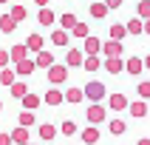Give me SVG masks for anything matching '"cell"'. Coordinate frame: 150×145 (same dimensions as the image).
I'll return each instance as SVG.
<instances>
[{
	"mask_svg": "<svg viewBox=\"0 0 150 145\" xmlns=\"http://www.w3.org/2000/svg\"><path fill=\"white\" fill-rule=\"evenodd\" d=\"M0 145H11V139H8V134H0Z\"/></svg>",
	"mask_w": 150,
	"mask_h": 145,
	"instance_id": "40",
	"label": "cell"
},
{
	"mask_svg": "<svg viewBox=\"0 0 150 145\" xmlns=\"http://www.w3.org/2000/svg\"><path fill=\"white\" fill-rule=\"evenodd\" d=\"M82 97H88L91 102H102V100H105V83H99V80H91V83L82 88Z\"/></svg>",
	"mask_w": 150,
	"mask_h": 145,
	"instance_id": "1",
	"label": "cell"
},
{
	"mask_svg": "<svg viewBox=\"0 0 150 145\" xmlns=\"http://www.w3.org/2000/svg\"><path fill=\"white\" fill-rule=\"evenodd\" d=\"M85 114H88V122H91V125H96V122H105V105H91Z\"/></svg>",
	"mask_w": 150,
	"mask_h": 145,
	"instance_id": "7",
	"label": "cell"
},
{
	"mask_svg": "<svg viewBox=\"0 0 150 145\" xmlns=\"http://www.w3.org/2000/svg\"><path fill=\"white\" fill-rule=\"evenodd\" d=\"M108 131L113 136H122L127 131V122H125V119H110V122H108Z\"/></svg>",
	"mask_w": 150,
	"mask_h": 145,
	"instance_id": "18",
	"label": "cell"
},
{
	"mask_svg": "<svg viewBox=\"0 0 150 145\" xmlns=\"http://www.w3.org/2000/svg\"><path fill=\"white\" fill-rule=\"evenodd\" d=\"M34 122H37V119H34L31 111H23V114H20V128H31Z\"/></svg>",
	"mask_w": 150,
	"mask_h": 145,
	"instance_id": "33",
	"label": "cell"
},
{
	"mask_svg": "<svg viewBox=\"0 0 150 145\" xmlns=\"http://www.w3.org/2000/svg\"><path fill=\"white\" fill-rule=\"evenodd\" d=\"M139 97H150V83H139Z\"/></svg>",
	"mask_w": 150,
	"mask_h": 145,
	"instance_id": "37",
	"label": "cell"
},
{
	"mask_svg": "<svg viewBox=\"0 0 150 145\" xmlns=\"http://www.w3.org/2000/svg\"><path fill=\"white\" fill-rule=\"evenodd\" d=\"M8 17H11L14 23H23V20H25V6H20V3H17V6H11Z\"/></svg>",
	"mask_w": 150,
	"mask_h": 145,
	"instance_id": "29",
	"label": "cell"
},
{
	"mask_svg": "<svg viewBox=\"0 0 150 145\" xmlns=\"http://www.w3.org/2000/svg\"><path fill=\"white\" fill-rule=\"evenodd\" d=\"M82 43H85V57H96L99 49H102V40H96V37H91V34H88Z\"/></svg>",
	"mask_w": 150,
	"mask_h": 145,
	"instance_id": "6",
	"label": "cell"
},
{
	"mask_svg": "<svg viewBox=\"0 0 150 145\" xmlns=\"http://www.w3.org/2000/svg\"><path fill=\"white\" fill-rule=\"evenodd\" d=\"M0 83L11 85V83H14V71H11V68H0Z\"/></svg>",
	"mask_w": 150,
	"mask_h": 145,
	"instance_id": "34",
	"label": "cell"
},
{
	"mask_svg": "<svg viewBox=\"0 0 150 145\" xmlns=\"http://www.w3.org/2000/svg\"><path fill=\"white\" fill-rule=\"evenodd\" d=\"M125 37H127V31H125V26H122V23H113V26H110V40L122 43Z\"/></svg>",
	"mask_w": 150,
	"mask_h": 145,
	"instance_id": "23",
	"label": "cell"
},
{
	"mask_svg": "<svg viewBox=\"0 0 150 145\" xmlns=\"http://www.w3.org/2000/svg\"><path fill=\"white\" fill-rule=\"evenodd\" d=\"M127 111H130V117L142 119L144 114H147V102L144 100H136V102H127Z\"/></svg>",
	"mask_w": 150,
	"mask_h": 145,
	"instance_id": "8",
	"label": "cell"
},
{
	"mask_svg": "<svg viewBox=\"0 0 150 145\" xmlns=\"http://www.w3.org/2000/svg\"><path fill=\"white\" fill-rule=\"evenodd\" d=\"M0 3H8V0H0Z\"/></svg>",
	"mask_w": 150,
	"mask_h": 145,
	"instance_id": "45",
	"label": "cell"
},
{
	"mask_svg": "<svg viewBox=\"0 0 150 145\" xmlns=\"http://www.w3.org/2000/svg\"><path fill=\"white\" fill-rule=\"evenodd\" d=\"M136 145H150V139H147V136H142V139H139Z\"/></svg>",
	"mask_w": 150,
	"mask_h": 145,
	"instance_id": "42",
	"label": "cell"
},
{
	"mask_svg": "<svg viewBox=\"0 0 150 145\" xmlns=\"http://www.w3.org/2000/svg\"><path fill=\"white\" fill-rule=\"evenodd\" d=\"M82 68H85V71H99L102 60L99 57H82Z\"/></svg>",
	"mask_w": 150,
	"mask_h": 145,
	"instance_id": "27",
	"label": "cell"
},
{
	"mask_svg": "<svg viewBox=\"0 0 150 145\" xmlns=\"http://www.w3.org/2000/svg\"><path fill=\"white\" fill-rule=\"evenodd\" d=\"M48 66H54V54H51V51H37L34 68H48Z\"/></svg>",
	"mask_w": 150,
	"mask_h": 145,
	"instance_id": "9",
	"label": "cell"
},
{
	"mask_svg": "<svg viewBox=\"0 0 150 145\" xmlns=\"http://www.w3.org/2000/svg\"><path fill=\"white\" fill-rule=\"evenodd\" d=\"M45 71H48V83H51V85H59V83H65V80H68V68L59 66V63L48 66Z\"/></svg>",
	"mask_w": 150,
	"mask_h": 145,
	"instance_id": "2",
	"label": "cell"
},
{
	"mask_svg": "<svg viewBox=\"0 0 150 145\" xmlns=\"http://www.w3.org/2000/svg\"><path fill=\"white\" fill-rule=\"evenodd\" d=\"M37 20H40L42 26H54V11H51L48 6H45V9H40V14H37Z\"/></svg>",
	"mask_w": 150,
	"mask_h": 145,
	"instance_id": "30",
	"label": "cell"
},
{
	"mask_svg": "<svg viewBox=\"0 0 150 145\" xmlns=\"http://www.w3.org/2000/svg\"><path fill=\"white\" fill-rule=\"evenodd\" d=\"M105 14H108V9H105V3H99V0H93V3H91V17H93V20H105Z\"/></svg>",
	"mask_w": 150,
	"mask_h": 145,
	"instance_id": "20",
	"label": "cell"
},
{
	"mask_svg": "<svg viewBox=\"0 0 150 145\" xmlns=\"http://www.w3.org/2000/svg\"><path fill=\"white\" fill-rule=\"evenodd\" d=\"M37 131H40V136H42V139H54V136H57V128L51 125V122H45V125H40Z\"/></svg>",
	"mask_w": 150,
	"mask_h": 145,
	"instance_id": "32",
	"label": "cell"
},
{
	"mask_svg": "<svg viewBox=\"0 0 150 145\" xmlns=\"http://www.w3.org/2000/svg\"><path fill=\"white\" fill-rule=\"evenodd\" d=\"M88 34H91V29H88V23H79V20H76L74 23V29H71V37H88Z\"/></svg>",
	"mask_w": 150,
	"mask_h": 145,
	"instance_id": "26",
	"label": "cell"
},
{
	"mask_svg": "<svg viewBox=\"0 0 150 145\" xmlns=\"http://www.w3.org/2000/svg\"><path fill=\"white\" fill-rule=\"evenodd\" d=\"M99 51H105V57H122V43H116V40H102V49Z\"/></svg>",
	"mask_w": 150,
	"mask_h": 145,
	"instance_id": "3",
	"label": "cell"
},
{
	"mask_svg": "<svg viewBox=\"0 0 150 145\" xmlns=\"http://www.w3.org/2000/svg\"><path fill=\"white\" fill-rule=\"evenodd\" d=\"M125 68H127V74H142V68H144V63H142V57H127V63H125Z\"/></svg>",
	"mask_w": 150,
	"mask_h": 145,
	"instance_id": "17",
	"label": "cell"
},
{
	"mask_svg": "<svg viewBox=\"0 0 150 145\" xmlns=\"http://www.w3.org/2000/svg\"><path fill=\"white\" fill-rule=\"evenodd\" d=\"M142 29H144V23L139 20V17L127 20V26H125V31H127V34H142Z\"/></svg>",
	"mask_w": 150,
	"mask_h": 145,
	"instance_id": "28",
	"label": "cell"
},
{
	"mask_svg": "<svg viewBox=\"0 0 150 145\" xmlns=\"http://www.w3.org/2000/svg\"><path fill=\"white\" fill-rule=\"evenodd\" d=\"M0 111H3V102H0Z\"/></svg>",
	"mask_w": 150,
	"mask_h": 145,
	"instance_id": "44",
	"label": "cell"
},
{
	"mask_svg": "<svg viewBox=\"0 0 150 145\" xmlns=\"http://www.w3.org/2000/svg\"><path fill=\"white\" fill-rule=\"evenodd\" d=\"M68 40H71V34H68L65 29H54V31H51V43H54V46H68Z\"/></svg>",
	"mask_w": 150,
	"mask_h": 145,
	"instance_id": "13",
	"label": "cell"
},
{
	"mask_svg": "<svg viewBox=\"0 0 150 145\" xmlns=\"http://www.w3.org/2000/svg\"><path fill=\"white\" fill-rule=\"evenodd\" d=\"M82 142L85 145L99 142V128H82Z\"/></svg>",
	"mask_w": 150,
	"mask_h": 145,
	"instance_id": "19",
	"label": "cell"
},
{
	"mask_svg": "<svg viewBox=\"0 0 150 145\" xmlns=\"http://www.w3.org/2000/svg\"><path fill=\"white\" fill-rule=\"evenodd\" d=\"M25 145H37V142H25Z\"/></svg>",
	"mask_w": 150,
	"mask_h": 145,
	"instance_id": "43",
	"label": "cell"
},
{
	"mask_svg": "<svg viewBox=\"0 0 150 145\" xmlns=\"http://www.w3.org/2000/svg\"><path fill=\"white\" fill-rule=\"evenodd\" d=\"M105 71L108 74H122L125 71V60L122 57H105Z\"/></svg>",
	"mask_w": 150,
	"mask_h": 145,
	"instance_id": "4",
	"label": "cell"
},
{
	"mask_svg": "<svg viewBox=\"0 0 150 145\" xmlns=\"http://www.w3.org/2000/svg\"><path fill=\"white\" fill-rule=\"evenodd\" d=\"M34 3H37L40 9H45V6H48V0H34Z\"/></svg>",
	"mask_w": 150,
	"mask_h": 145,
	"instance_id": "41",
	"label": "cell"
},
{
	"mask_svg": "<svg viewBox=\"0 0 150 145\" xmlns=\"http://www.w3.org/2000/svg\"><path fill=\"white\" fill-rule=\"evenodd\" d=\"M76 66H82V51H79V49H68L65 68H76Z\"/></svg>",
	"mask_w": 150,
	"mask_h": 145,
	"instance_id": "12",
	"label": "cell"
},
{
	"mask_svg": "<svg viewBox=\"0 0 150 145\" xmlns=\"http://www.w3.org/2000/svg\"><path fill=\"white\" fill-rule=\"evenodd\" d=\"M119 6H122V0H105V9H108V11L110 9H119Z\"/></svg>",
	"mask_w": 150,
	"mask_h": 145,
	"instance_id": "39",
	"label": "cell"
},
{
	"mask_svg": "<svg viewBox=\"0 0 150 145\" xmlns=\"http://www.w3.org/2000/svg\"><path fill=\"white\" fill-rule=\"evenodd\" d=\"M108 108L110 111H125L127 108V97H125V94H110V97H108Z\"/></svg>",
	"mask_w": 150,
	"mask_h": 145,
	"instance_id": "5",
	"label": "cell"
},
{
	"mask_svg": "<svg viewBox=\"0 0 150 145\" xmlns=\"http://www.w3.org/2000/svg\"><path fill=\"white\" fill-rule=\"evenodd\" d=\"M42 100L48 102V105H62V91H59V88H51V91L45 94Z\"/></svg>",
	"mask_w": 150,
	"mask_h": 145,
	"instance_id": "24",
	"label": "cell"
},
{
	"mask_svg": "<svg viewBox=\"0 0 150 145\" xmlns=\"http://www.w3.org/2000/svg\"><path fill=\"white\" fill-rule=\"evenodd\" d=\"M14 29H17V23L11 20V17L0 14V31H3V34H14Z\"/></svg>",
	"mask_w": 150,
	"mask_h": 145,
	"instance_id": "21",
	"label": "cell"
},
{
	"mask_svg": "<svg viewBox=\"0 0 150 145\" xmlns=\"http://www.w3.org/2000/svg\"><path fill=\"white\" fill-rule=\"evenodd\" d=\"M136 11H139V20H142V17H150V0H142V3L136 6Z\"/></svg>",
	"mask_w": 150,
	"mask_h": 145,
	"instance_id": "35",
	"label": "cell"
},
{
	"mask_svg": "<svg viewBox=\"0 0 150 145\" xmlns=\"http://www.w3.org/2000/svg\"><path fill=\"white\" fill-rule=\"evenodd\" d=\"M40 102H42L40 94H31V91H28V94L23 97V108H25V111H37V108H40Z\"/></svg>",
	"mask_w": 150,
	"mask_h": 145,
	"instance_id": "11",
	"label": "cell"
},
{
	"mask_svg": "<svg viewBox=\"0 0 150 145\" xmlns=\"http://www.w3.org/2000/svg\"><path fill=\"white\" fill-rule=\"evenodd\" d=\"M62 102H82V88H68L62 94Z\"/></svg>",
	"mask_w": 150,
	"mask_h": 145,
	"instance_id": "25",
	"label": "cell"
},
{
	"mask_svg": "<svg viewBox=\"0 0 150 145\" xmlns=\"http://www.w3.org/2000/svg\"><path fill=\"white\" fill-rule=\"evenodd\" d=\"M6 66H8V51L0 49V68H6Z\"/></svg>",
	"mask_w": 150,
	"mask_h": 145,
	"instance_id": "38",
	"label": "cell"
},
{
	"mask_svg": "<svg viewBox=\"0 0 150 145\" xmlns=\"http://www.w3.org/2000/svg\"><path fill=\"white\" fill-rule=\"evenodd\" d=\"M31 71H34V60H20V63H14V74L28 77Z\"/></svg>",
	"mask_w": 150,
	"mask_h": 145,
	"instance_id": "15",
	"label": "cell"
},
{
	"mask_svg": "<svg viewBox=\"0 0 150 145\" xmlns=\"http://www.w3.org/2000/svg\"><path fill=\"white\" fill-rule=\"evenodd\" d=\"M8 139H11L14 145H25L28 142V128H14V131L8 134Z\"/></svg>",
	"mask_w": 150,
	"mask_h": 145,
	"instance_id": "14",
	"label": "cell"
},
{
	"mask_svg": "<svg viewBox=\"0 0 150 145\" xmlns=\"http://www.w3.org/2000/svg\"><path fill=\"white\" fill-rule=\"evenodd\" d=\"M20 60H28L25 46H11V49H8V63H20Z\"/></svg>",
	"mask_w": 150,
	"mask_h": 145,
	"instance_id": "10",
	"label": "cell"
},
{
	"mask_svg": "<svg viewBox=\"0 0 150 145\" xmlns=\"http://www.w3.org/2000/svg\"><path fill=\"white\" fill-rule=\"evenodd\" d=\"M8 88H11V97H14V100H23L25 94H28V85H25V83H17V80L8 85Z\"/></svg>",
	"mask_w": 150,
	"mask_h": 145,
	"instance_id": "22",
	"label": "cell"
},
{
	"mask_svg": "<svg viewBox=\"0 0 150 145\" xmlns=\"http://www.w3.org/2000/svg\"><path fill=\"white\" fill-rule=\"evenodd\" d=\"M74 23H76V14H71V11L59 17V29H65V31H71V29H74Z\"/></svg>",
	"mask_w": 150,
	"mask_h": 145,
	"instance_id": "31",
	"label": "cell"
},
{
	"mask_svg": "<svg viewBox=\"0 0 150 145\" xmlns=\"http://www.w3.org/2000/svg\"><path fill=\"white\" fill-rule=\"evenodd\" d=\"M59 128H62V134H65V136H74V134H76V125L71 122V119H65V122H62Z\"/></svg>",
	"mask_w": 150,
	"mask_h": 145,
	"instance_id": "36",
	"label": "cell"
},
{
	"mask_svg": "<svg viewBox=\"0 0 150 145\" xmlns=\"http://www.w3.org/2000/svg\"><path fill=\"white\" fill-rule=\"evenodd\" d=\"M25 51H42V37L37 31L28 34V40H25Z\"/></svg>",
	"mask_w": 150,
	"mask_h": 145,
	"instance_id": "16",
	"label": "cell"
}]
</instances>
